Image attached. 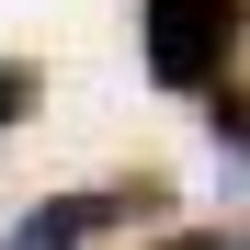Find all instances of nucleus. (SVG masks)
<instances>
[{"label": "nucleus", "mask_w": 250, "mask_h": 250, "mask_svg": "<svg viewBox=\"0 0 250 250\" xmlns=\"http://www.w3.org/2000/svg\"><path fill=\"white\" fill-rule=\"evenodd\" d=\"M250 34V0H137V46L159 91H228Z\"/></svg>", "instance_id": "1"}, {"label": "nucleus", "mask_w": 250, "mask_h": 250, "mask_svg": "<svg viewBox=\"0 0 250 250\" xmlns=\"http://www.w3.org/2000/svg\"><path fill=\"white\" fill-rule=\"evenodd\" d=\"M137 216H159V182H148V171H137V182H103V193H46V205L12 228V250H91V239L137 228Z\"/></svg>", "instance_id": "2"}, {"label": "nucleus", "mask_w": 250, "mask_h": 250, "mask_svg": "<svg viewBox=\"0 0 250 250\" xmlns=\"http://www.w3.org/2000/svg\"><path fill=\"white\" fill-rule=\"evenodd\" d=\"M205 125H216L228 159H250V103H239V80H228V91H205Z\"/></svg>", "instance_id": "3"}, {"label": "nucleus", "mask_w": 250, "mask_h": 250, "mask_svg": "<svg viewBox=\"0 0 250 250\" xmlns=\"http://www.w3.org/2000/svg\"><path fill=\"white\" fill-rule=\"evenodd\" d=\"M34 91H46V68H23V57H0V125H23Z\"/></svg>", "instance_id": "4"}, {"label": "nucleus", "mask_w": 250, "mask_h": 250, "mask_svg": "<svg viewBox=\"0 0 250 250\" xmlns=\"http://www.w3.org/2000/svg\"><path fill=\"white\" fill-rule=\"evenodd\" d=\"M239 250H250V239H239Z\"/></svg>", "instance_id": "5"}]
</instances>
